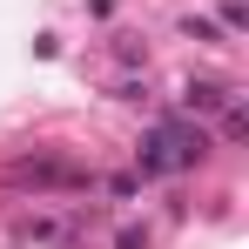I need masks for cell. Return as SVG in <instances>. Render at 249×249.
I'll return each mask as SVG.
<instances>
[{
    "instance_id": "7",
    "label": "cell",
    "mask_w": 249,
    "mask_h": 249,
    "mask_svg": "<svg viewBox=\"0 0 249 249\" xmlns=\"http://www.w3.org/2000/svg\"><path fill=\"white\" fill-rule=\"evenodd\" d=\"M249 27V7L243 0H222V34H243Z\"/></svg>"
},
{
    "instance_id": "5",
    "label": "cell",
    "mask_w": 249,
    "mask_h": 249,
    "mask_svg": "<svg viewBox=\"0 0 249 249\" xmlns=\"http://www.w3.org/2000/svg\"><path fill=\"white\" fill-rule=\"evenodd\" d=\"M215 115H222V142H249V108L243 101H222Z\"/></svg>"
},
{
    "instance_id": "3",
    "label": "cell",
    "mask_w": 249,
    "mask_h": 249,
    "mask_svg": "<svg viewBox=\"0 0 249 249\" xmlns=\"http://www.w3.org/2000/svg\"><path fill=\"white\" fill-rule=\"evenodd\" d=\"M222 101H236L222 81H189V88H182V108H189V115H215Z\"/></svg>"
},
{
    "instance_id": "2",
    "label": "cell",
    "mask_w": 249,
    "mask_h": 249,
    "mask_svg": "<svg viewBox=\"0 0 249 249\" xmlns=\"http://www.w3.org/2000/svg\"><path fill=\"white\" fill-rule=\"evenodd\" d=\"M162 142H168V155H175V168H189V162H202V155H209V135H202V128H189V122H175V115L162 122Z\"/></svg>"
},
{
    "instance_id": "6",
    "label": "cell",
    "mask_w": 249,
    "mask_h": 249,
    "mask_svg": "<svg viewBox=\"0 0 249 249\" xmlns=\"http://www.w3.org/2000/svg\"><path fill=\"white\" fill-rule=\"evenodd\" d=\"M182 34H189V41H209V47H222V27H215V20H202V14H189V20H182Z\"/></svg>"
},
{
    "instance_id": "8",
    "label": "cell",
    "mask_w": 249,
    "mask_h": 249,
    "mask_svg": "<svg viewBox=\"0 0 249 249\" xmlns=\"http://www.w3.org/2000/svg\"><path fill=\"white\" fill-rule=\"evenodd\" d=\"M115 249H148V229H122V236H115Z\"/></svg>"
},
{
    "instance_id": "4",
    "label": "cell",
    "mask_w": 249,
    "mask_h": 249,
    "mask_svg": "<svg viewBox=\"0 0 249 249\" xmlns=\"http://www.w3.org/2000/svg\"><path fill=\"white\" fill-rule=\"evenodd\" d=\"M135 162H142V175H175V155H168V142H162V128H155V135H148V142H142V155H135Z\"/></svg>"
},
{
    "instance_id": "1",
    "label": "cell",
    "mask_w": 249,
    "mask_h": 249,
    "mask_svg": "<svg viewBox=\"0 0 249 249\" xmlns=\"http://www.w3.org/2000/svg\"><path fill=\"white\" fill-rule=\"evenodd\" d=\"M7 182H14V189H54V196L94 189V175L74 168V162H61V155H20V162L7 168Z\"/></svg>"
}]
</instances>
